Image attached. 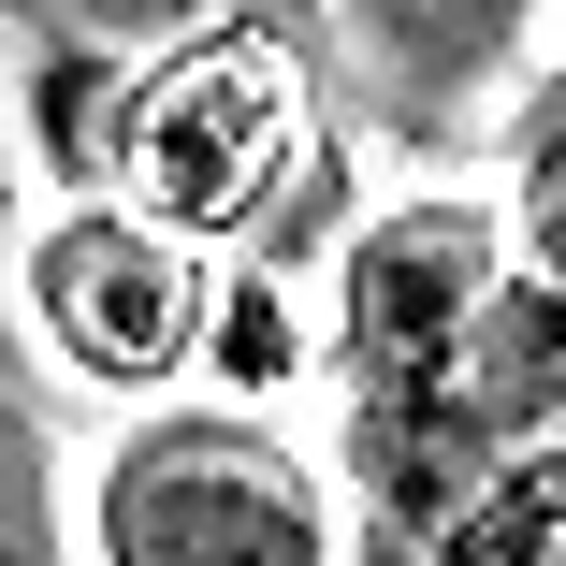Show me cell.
<instances>
[{"mask_svg":"<svg viewBox=\"0 0 566 566\" xmlns=\"http://www.w3.org/2000/svg\"><path fill=\"white\" fill-rule=\"evenodd\" d=\"M319 73L291 15H233L146 59H102V117H87V189L160 218V233L262 262L291 218L319 203Z\"/></svg>","mask_w":566,"mask_h":566,"instance_id":"6da1fadb","label":"cell"},{"mask_svg":"<svg viewBox=\"0 0 566 566\" xmlns=\"http://www.w3.org/2000/svg\"><path fill=\"white\" fill-rule=\"evenodd\" d=\"M15 305L44 334V364L87 392H175V378H276L291 319L262 305V276H233L218 248L160 233L132 203H59L15 248Z\"/></svg>","mask_w":566,"mask_h":566,"instance_id":"7a4b0ae2","label":"cell"},{"mask_svg":"<svg viewBox=\"0 0 566 566\" xmlns=\"http://www.w3.org/2000/svg\"><path fill=\"white\" fill-rule=\"evenodd\" d=\"M102 566H334V480L233 407L132 421L87 480Z\"/></svg>","mask_w":566,"mask_h":566,"instance_id":"3957f363","label":"cell"},{"mask_svg":"<svg viewBox=\"0 0 566 566\" xmlns=\"http://www.w3.org/2000/svg\"><path fill=\"white\" fill-rule=\"evenodd\" d=\"M494 276H509V233L480 203H392V218L349 233V421H364V450L436 407V378L480 334Z\"/></svg>","mask_w":566,"mask_h":566,"instance_id":"277c9868","label":"cell"},{"mask_svg":"<svg viewBox=\"0 0 566 566\" xmlns=\"http://www.w3.org/2000/svg\"><path fill=\"white\" fill-rule=\"evenodd\" d=\"M552 15V0H319V30L364 59V87L392 102V117L450 132L465 102H494L523 73V30Z\"/></svg>","mask_w":566,"mask_h":566,"instance_id":"5b68a950","label":"cell"},{"mask_svg":"<svg viewBox=\"0 0 566 566\" xmlns=\"http://www.w3.org/2000/svg\"><path fill=\"white\" fill-rule=\"evenodd\" d=\"M378 566H566V421L523 450H480L465 480L378 523Z\"/></svg>","mask_w":566,"mask_h":566,"instance_id":"8992f818","label":"cell"},{"mask_svg":"<svg viewBox=\"0 0 566 566\" xmlns=\"http://www.w3.org/2000/svg\"><path fill=\"white\" fill-rule=\"evenodd\" d=\"M0 566H73V523H59V450L44 421L0 392Z\"/></svg>","mask_w":566,"mask_h":566,"instance_id":"52a82bcc","label":"cell"},{"mask_svg":"<svg viewBox=\"0 0 566 566\" xmlns=\"http://www.w3.org/2000/svg\"><path fill=\"white\" fill-rule=\"evenodd\" d=\"M233 15H291V0H59V15H44V44H87V59H146V44L233 30Z\"/></svg>","mask_w":566,"mask_h":566,"instance_id":"ba28073f","label":"cell"},{"mask_svg":"<svg viewBox=\"0 0 566 566\" xmlns=\"http://www.w3.org/2000/svg\"><path fill=\"white\" fill-rule=\"evenodd\" d=\"M509 203H523V276L566 291V87L523 117V189H509Z\"/></svg>","mask_w":566,"mask_h":566,"instance_id":"9c48e42d","label":"cell"},{"mask_svg":"<svg viewBox=\"0 0 566 566\" xmlns=\"http://www.w3.org/2000/svg\"><path fill=\"white\" fill-rule=\"evenodd\" d=\"M44 15H59V0H0V30H44Z\"/></svg>","mask_w":566,"mask_h":566,"instance_id":"30bf717a","label":"cell"}]
</instances>
